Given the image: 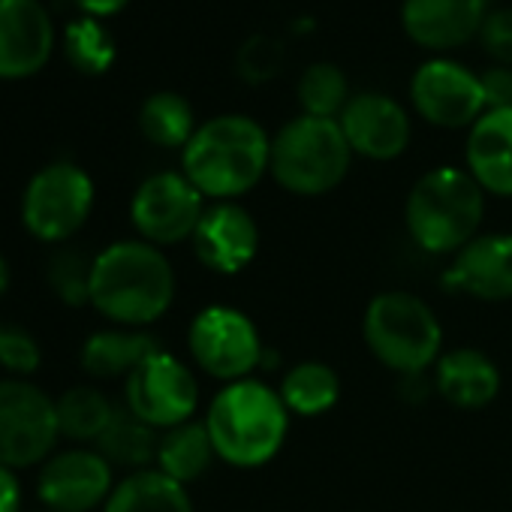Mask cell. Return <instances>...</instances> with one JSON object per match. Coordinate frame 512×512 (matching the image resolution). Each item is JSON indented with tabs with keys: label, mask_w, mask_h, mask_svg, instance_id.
Masks as SVG:
<instances>
[{
	"label": "cell",
	"mask_w": 512,
	"mask_h": 512,
	"mask_svg": "<svg viewBox=\"0 0 512 512\" xmlns=\"http://www.w3.org/2000/svg\"><path fill=\"white\" fill-rule=\"evenodd\" d=\"M284 67V43L278 37H266L256 34L250 37L235 58V70L241 76V82L247 85H266L272 82Z\"/></svg>",
	"instance_id": "31"
},
{
	"label": "cell",
	"mask_w": 512,
	"mask_h": 512,
	"mask_svg": "<svg viewBox=\"0 0 512 512\" xmlns=\"http://www.w3.org/2000/svg\"><path fill=\"white\" fill-rule=\"evenodd\" d=\"M64 55L76 73L103 76L112 70V64L118 58V46L100 19L82 16V19L70 22L64 31Z\"/></svg>",
	"instance_id": "28"
},
{
	"label": "cell",
	"mask_w": 512,
	"mask_h": 512,
	"mask_svg": "<svg viewBox=\"0 0 512 512\" xmlns=\"http://www.w3.org/2000/svg\"><path fill=\"white\" fill-rule=\"evenodd\" d=\"M58 437L55 398L28 380H0V464L34 467L52 455Z\"/></svg>",
	"instance_id": "10"
},
{
	"label": "cell",
	"mask_w": 512,
	"mask_h": 512,
	"mask_svg": "<svg viewBox=\"0 0 512 512\" xmlns=\"http://www.w3.org/2000/svg\"><path fill=\"white\" fill-rule=\"evenodd\" d=\"M488 13V0H404L401 25L416 46L449 52L476 40Z\"/></svg>",
	"instance_id": "18"
},
{
	"label": "cell",
	"mask_w": 512,
	"mask_h": 512,
	"mask_svg": "<svg viewBox=\"0 0 512 512\" xmlns=\"http://www.w3.org/2000/svg\"><path fill=\"white\" fill-rule=\"evenodd\" d=\"M160 344L145 329H100L85 338L79 350V365L94 380H127L151 353H157Z\"/></svg>",
	"instance_id": "21"
},
{
	"label": "cell",
	"mask_w": 512,
	"mask_h": 512,
	"mask_svg": "<svg viewBox=\"0 0 512 512\" xmlns=\"http://www.w3.org/2000/svg\"><path fill=\"white\" fill-rule=\"evenodd\" d=\"M10 284H13V272H10L7 256L0 253V302H4V296L10 293Z\"/></svg>",
	"instance_id": "37"
},
{
	"label": "cell",
	"mask_w": 512,
	"mask_h": 512,
	"mask_svg": "<svg viewBox=\"0 0 512 512\" xmlns=\"http://www.w3.org/2000/svg\"><path fill=\"white\" fill-rule=\"evenodd\" d=\"M410 100L416 115L440 130L473 127L485 112V94L479 76L449 58L425 61L413 73Z\"/></svg>",
	"instance_id": "12"
},
{
	"label": "cell",
	"mask_w": 512,
	"mask_h": 512,
	"mask_svg": "<svg viewBox=\"0 0 512 512\" xmlns=\"http://www.w3.org/2000/svg\"><path fill=\"white\" fill-rule=\"evenodd\" d=\"M296 94H299L302 115H311V118L338 121L341 112H344L347 103H350L347 76H344L341 67H335V64H329V61L311 64V67L302 73Z\"/></svg>",
	"instance_id": "29"
},
{
	"label": "cell",
	"mask_w": 512,
	"mask_h": 512,
	"mask_svg": "<svg viewBox=\"0 0 512 512\" xmlns=\"http://www.w3.org/2000/svg\"><path fill=\"white\" fill-rule=\"evenodd\" d=\"M91 266L94 260H88L79 250H58L49 260V287L52 293L70 305V308H82L91 305Z\"/></svg>",
	"instance_id": "30"
},
{
	"label": "cell",
	"mask_w": 512,
	"mask_h": 512,
	"mask_svg": "<svg viewBox=\"0 0 512 512\" xmlns=\"http://www.w3.org/2000/svg\"><path fill=\"white\" fill-rule=\"evenodd\" d=\"M217 461L214 443L208 437L205 422H184L175 425L169 431H160V443H157V461L154 467L166 476H172L181 485L196 482L199 476L208 473V467Z\"/></svg>",
	"instance_id": "24"
},
{
	"label": "cell",
	"mask_w": 512,
	"mask_h": 512,
	"mask_svg": "<svg viewBox=\"0 0 512 512\" xmlns=\"http://www.w3.org/2000/svg\"><path fill=\"white\" fill-rule=\"evenodd\" d=\"M22 509V482L13 467L0 464V512H19Z\"/></svg>",
	"instance_id": "35"
},
{
	"label": "cell",
	"mask_w": 512,
	"mask_h": 512,
	"mask_svg": "<svg viewBox=\"0 0 512 512\" xmlns=\"http://www.w3.org/2000/svg\"><path fill=\"white\" fill-rule=\"evenodd\" d=\"M278 395L290 410V416H302V419L326 416L341 401V377L329 362L305 359L284 374Z\"/></svg>",
	"instance_id": "23"
},
{
	"label": "cell",
	"mask_w": 512,
	"mask_h": 512,
	"mask_svg": "<svg viewBox=\"0 0 512 512\" xmlns=\"http://www.w3.org/2000/svg\"><path fill=\"white\" fill-rule=\"evenodd\" d=\"M196 407L199 380L193 368L163 347L124 380V410L154 431H169L190 422L196 416Z\"/></svg>",
	"instance_id": "9"
},
{
	"label": "cell",
	"mask_w": 512,
	"mask_h": 512,
	"mask_svg": "<svg viewBox=\"0 0 512 512\" xmlns=\"http://www.w3.org/2000/svg\"><path fill=\"white\" fill-rule=\"evenodd\" d=\"M40 365H43L40 341L25 326L0 320V368L16 380H25L37 374Z\"/></svg>",
	"instance_id": "32"
},
{
	"label": "cell",
	"mask_w": 512,
	"mask_h": 512,
	"mask_svg": "<svg viewBox=\"0 0 512 512\" xmlns=\"http://www.w3.org/2000/svg\"><path fill=\"white\" fill-rule=\"evenodd\" d=\"M272 139L247 115H217L196 127L181 172L211 202H238L269 175Z\"/></svg>",
	"instance_id": "2"
},
{
	"label": "cell",
	"mask_w": 512,
	"mask_h": 512,
	"mask_svg": "<svg viewBox=\"0 0 512 512\" xmlns=\"http://www.w3.org/2000/svg\"><path fill=\"white\" fill-rule=\"evenodd\" d=\"M94 199V178L82 166L58 160L28 181L22 193V223L34 238L64 244L88 223Z\"/></svg>",
	"instance_id": "7"
},
{
	"label": "cell",
	"mask_w": 512,
	"mask_h": 512,
	"mask_svg": "<svg viewBox=\"0 0 512 512\" xmlns=\"http://www.w3.org/2000/svg\"><path fill=\"white\" fill-rule=\"evenodd\" d=\"M202 422L217 461L238 470H256L275 461L290 434V410L278 389L253 377L223 386L211 398Z\"/></svg>",
	"instance_id": "3"
},
{
	"label": "cell",
	"mask_w": 512,
	"mask_h": 512,
	"mask_svg": "<svg viewBox=\"0 0 512 512\" xmlns=\"http://www.w3.org/2000/svg\"><path fill=\"white\" fill-rule=\"evenodd\" d=\"M196 112L190 100H184L175 91H157L151 94L139 109V130L142 136L157 148H187V142L196 133Z\"/></svg>",
	"instance_id": "26"
},
{
	"label": "cell",
	"mask_w": 512,
	"mask_h": 512,
	"mask_svg": "<svg viewBox=\"0 0 512 512\" xmlns=\"http://www.w3.org/2000/svg\"><path fill=\"white\" fill-rule=\"evenodd\" d=\"M55 410L61 437L73 443H97L118 416V407L109 401V395L94 386L67 389L61 398H55Z\"/></svg>",
	"instance_id": "25"
},
{
	"label": "cell",
	"mask_w": 512,
	"mask_h": 512,
	"mask_svg": "<svg viewBox=\"0 0 512 512\" xmlns=\"http://www.w3.org/2000/svg\"><path fill=\"white\" fill-rule=\"evenodd\" d=\"M196 260L214 275L244 272L260 253V223L238 202H211L190 238Z\"/></svg>",
	"instance_id": "14"
},
{
	"label": "cell",
	"mask_w": 512,
	"mask_h": 512,
	"mask_svg": "<svg viewBox=\"0 0 512 512\" xmlns=\"http://www.w3.org/2000/svg\"><path fill=\"white\" fill-rule=\"evenodd\" d=\"M485 190L461 166H437L416 178L404 202L413 244L431 256H455L479 235Z\"/></svg>",
	"instance_id": "4"
},
{
	"label": "cell",
	"mask_w": 512,
	"mask_h": 512,
	"mask_svg": "<svg viewBox=\"0 0 512 512\" xmlns=\"http://www.w3.org/2000/svg\"><path fill=\"white\" fill-rule=\"evenodd\" d=\"M73 4L91 19H109V16H118L130 0H73Z\"/></svg>",
	"instance_id": "36"
},
{
	"label": "cell",
	"mask_w": 512,
	"mask_h": 512,
	"mask_svg": "<svg viewBox=\"0 0 512 512\" xmlns=\"http://www.w3.org/2000/svg\"><path fill=\"white\" fill-rule=\"evenodd\" d=\"M103 512H196L187 485L157 467L133 470L115 482Z\"/></svg>",
	"instance_id": "22"
},
{
	"label": "cell",
	"mask_w": 512,
	"mask_h": 512,
	"mask_svg": "<svg viewBox=\"0 0 512 512\" xmlns=\"http://www.w3.org/2000/svg\"><path fill=\"white\" fill-rule=\"evenodd\" d=\"M338 124L353 154L374 160V163L398 160L410 148V136H413L407 109L398 100L377 94V91L350 97Z\"/></svg>",
	"instance_id": "16"
},
{
	"label": "cell",
	"mask_w": 512,
	"mask_h": 512,
	"mask_svg": "<svg viewBox=\"0 0 512 512\" xmlns=\"http://www.w3.org/2000/svg\"><path fill=\"white\" fill-rule=\"evenodd\" d=\"M485 49V55L494 61V64H503V67H512V10L509 7H500V10H491L479 28V37H476Z\"/></svg>",
	"instance_id": "33"
},
{
	"label": "cell",
	"mask_w": 512,
	"mask_h": 512,
	"mask_svg": "<svg viewBox=\"0 0 512 512\" xmlns=\"http://www.w3.org/2000/svg\"><path fill=\"white\" fill-rule=\"evenodd\" d=\"M362 338L371 356L398 377L434 371L443 356V326L431 305L404 290L377 293L362 317Z\"/></svg>",
	"instance_id": "5"
},
{
	"label": "cell",
	"mask_w": 512,
	"mask_h": 512,
	"mask_svg": "<svg viewBox=\"0 0 512 512\" xmlns=\"http://www.w3.org/2000/svg\"><path fill=\"white\" fill-rule=\"evenodd\" d=\"M449 293H461L476 302L512 299V232H479L464 244L440 275Z\"/></svg>",
	"instance_id": "15"
},
{
	"label": "cell",
	"mask_w": 512,
	"mask_h": 512,
	"mask_svg": "<svg viewBox=\"0 0 512 512\" xmlns=\"http://www.w3.org/2000/svg\"><path fill=\"white\" fill-rule=\"evenodd\" d=\"M431 383L446 404L458 410H482L500 395L503 377L488 353L476 347H455L437 359Z\"/></svg>",
	"instance_id": "20"
},
{
	"label": "cell",
	"mask_w": 512,
	"mask_h": 512,
	"mask_svg": "<svg viewBox=\"0 0 512 512\" xmlns=\"http://www.w3.org/2000/svg\"><path fill=\"white\" fill-rule=\"evenodd\" d=\"M157 443H160V431H154L133 413L118 410L112 425L97 440V452L112 467H127L133 473V470H145V467H151V461H157Z\"/></svg>",
	"instance_id": "27"
},
{
	"label": "cell",
	"mask_w": 512,
	"mask_h": 512,
	"mask_svg": "<svg viewBox=\"0 0 512 512\" xmlns=\"http://www.w3.org/2000/svg\"><path fill=\"white\" fill-rule=\"evenodd\" d=\"M55 52V25L40 0H0V79L37 76Z\"/></svg>",
	"instance_id": "17"
},
{
	"label": "cell",
	"mask_w": 512,
	"mask_h": 512,
	"mask_svg": "<svg viewBox=\"0 0 512 512\" xmlns=\"http://www.w3.org/2000/svg\"><path fill=\"white\" fill-rule=\"evenodd\" d=\"M353 157L338 121L299 115L272 136L269 175L293 196H326L344 184Z\"/></svg>",
	"instance_id": "6"
},
{
	"label": "cell",
	"mask_w": 512,
	"mask_h": 512,
	"mask_svg": "<svg viewBox=\"0 0 512 512\" xmlns=\"http://www.w3.org/2000/svg\"><path fill=\"white\" fill-rule=\"evenodd\" d=\"M115 488V467L88 446L55 452L37 476V497L46 512H91L106 506Z\"/></svg>",
	"instance_id": "13"
},
{
	"label": "cell",
	"mask_w": 512,
	"mask_h": 512,
	"mask_svg": "<svg viewBox=\"0 0 512 512\" xmlns=\"http://www.w3.org/2000/svg\"><path fill=\"white\" fill-rule=\"evenodd\" d=\"M187 350L193 365L223 386L247 380L266 359L260 329L232 305L202 308L187 329Z\"/></svg>",
	"instance_id": "8"
},
{
	"label": "cell",
	"mask_w": 512,
	"mask_h": 512,
	"mask_svg": "<svg viewBox=\"0 0 512 512\" xmlns=\"http://www.w3.org/2000/svg\"><path fill=\"white\" fill-rule=\"evenodd\" d=\"M205 208V196L190 184V178L166 169L148 175L136 187L130 199V223L142 241L163 250L190 241Z\"/></svg>",
	"instance_id": "11"
},
{
	"label": "cell",
	"mask_w": 512,
	"mask_h": 512,
	"mask_svg": "<svg viewBox=\"0 0 512 512\" xmlns=\"http://www.w3.org/2000/svg\"><path fill=\"white\" fill-rule=\"evenodd\" d=\"M464 169L485 196L512 199V109H488L470 127Z\"/></svg>",
	"instance_id": "19"
},
{
	"label": "cell",
	"mask_w": 512,
	"mask_h": 512,
	"mask_svg": "<svg viewBox=\"0 0 512 512\" xmlns=\"http://www.w3.org/2000/svg\"><path fill=\"white\" fill-rule=\"evenodd\" d=\"M175 269L169 256L142 241L124 238L103 247L91 266V308L112 326L148 329L175 302Z\"/></svg>",
	"instance_id": "1"
},
{
	"label": "cell",
	"mask_w": 512,
	"mask_h": 512,
	"mask_svg": "<svg viewBox=\"0 0 512 512\" xmlns=\"http://www.w3.org/2000/svg\"><path fill=\"white\" fill-rule=\"evenodd\" d=\"M482 94H485V112L488 109H512V67L494 64L479 76Z\"/></svg>",
	"instance_id": "34"
}]
</instances>
